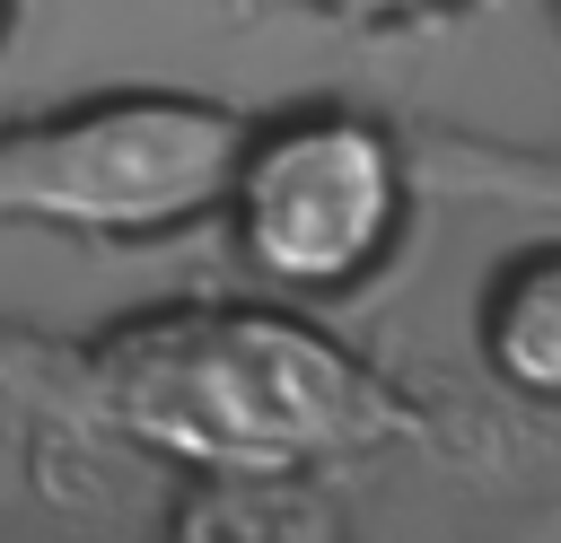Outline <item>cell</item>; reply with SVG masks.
Masks as SVG:
<instances>
[{"label":"cell","mask_w":561,"mask_h":543,"mask_svg":"<svg viewBox=\"0 0 561 543\" xmlns=\"http://www.w3.org/2000/svg\"><path fill=\"white\" fill-rule=\"evenodd\" d=\"M0 377L70 429L131 438L193 473H307L421 429L333 333L280 307H158L88 342H9Z\"/></svg>","instance_id":"6da1fadb"},{"label":"cell","mask_w":561,"mask_h":543,"mask_svg":"<svg viewBox=\"0 0 561 543\" xmlns=\"http://www.w3.org/2000/svg\"><path fill=\"white\" fill-rule=\"evenodd\" d=\"M245 114L184 88H114L0 123V228L167 236L219 210Z\"/></svg>","instance_id":"7a4b0ae2"},{"label":"cell","mask_w":561,"mask_h":543,"mask_svg":"<svg viewBox=\"0 0 561 543\" xmlns=\"http://www.w3.org/2000/svg\"><path fill=\"white\" fill-rule=\"evenodd\" d=\"M228 236L272 289H351L368 280L412 210V166L386 123L351 105H298L280 123H245L228 166Z\"/></svg>","instance_id":"3957f363"},{"label":"cell","mask_w":561,"mask_h":543,"mask_svg":"<svg viewBox=\"0 0 561 543\" xmlns=\"http://www.w3.org/2000/svg\"><path fill=\"white\" fill-rule=\"evenodd\" d=\"M158 543H333V508L307 473H193Z\"/></svg>","instance_id":"277c9868"},{"label":"cell","mask_w":561,"mask_h":543,"mask_svg":"<svg viewBox=\"0 0 561 543\" xmlns=\"http://www.w3.org/2000/svg\"><path fill=\"white\" fill-rule=\"evenodd\" d=\"M482 359L508 394L561 403V245L517 254L482 289Z\"/></svg>","instance_id":"5b68a950"},{"label":"cell","mask_w":561,"mask_h":543,"mask_svg":"<svg viewBox=\"0 0 561 543\" xmlns=\"http://www.w3.org/2000/svg\"><path fill=\"white\" fill-rule=\"evenodd\" d=\"M307 9H333V18H412V9H430V0H307Z\"/></svg>","instance_id":"8992f818"},{"label":"cell","mask_w":561,"mask_h":543,"mask_svg":"<svg viewBox=\"0 0 561 543\" xmlns=\"http://www.w3.org/2000/svg\"><path fill=\"white\" fill-rule=\"evenodd\" d=\"M0 26H9V0H0Z\"/></svg>","instance_id":"52a82bcc"}]
</instances>
